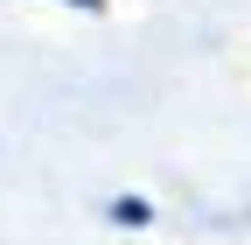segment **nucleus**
<instances>
[{"mask_svg":"<svg viewBox=\"0 0 251 245\" xmlns=\"http://www.w3.org/2000/svg\"><path fill=\"white\" fill-rule=\"evenodd\" d=\"M84 7H98V0H84Z\"/></svg>","mask_w":251,"mask_h":245,"instance_id":"1","label":"nucleus"}]
</instances>
